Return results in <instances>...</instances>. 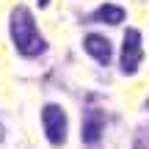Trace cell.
<instances>
[{"instance_id":"6da1fadb","label":"cell","mask_w":149,"mask_h":149,"mask_svg":"<svg viewBox=\"0 0 149 149\" xmlns=\"http://www.w3.org/2000/svg\"><path fill=\"white\" fill-rule=\"evenodd\" d=\"M8 33H11V44L22 58H36L47 50V39L39 33L36 19H33L31 8L25 6H14L8 17Z\"/></svg>"},{"instance_id":"7a4b0ae2","label":"cell","mask_w":149,"mask_h":149,"mask_svg":"<svg viewBox=\"0 0 149 149\" xmlns=\"http://www.w3.org/2000/svg\"><path fill=\"white\" fill-rule=\"evenodd\" d=\"M42 127H44V138L53 146H61L66 141V113L61 105L47 102L42 108Z\"/></svg>"},{"instance_id":"3957f363","label":"cell","mask_w":149,"mask_h":149,"mask_svg":"<svg viewBox=\"0 0 149 149\" xmlns=\"http://www.w3.org/2000/svg\"><path fill=\"white\" fill-rule=\"evenodd\" d=\"M141 58H144V47H141V33L135 28H127L124 31V42H122V72L124 74H135V69L141 66Z\"/></svg>"},{"instance_id":"277c9868","label":"cell","mask_w":149,"mask_h":149,"mask_svg":"<svg viewBox=\"0 0 149 149\" xmlns=\"http://www.w3.org/2000/svg\"><path fill=\"white\" fill-rule=\"evenodd\" d=\"M83 50L97 61V64H102V66L111 64L113 47H111V42H108L102 33H86V39H83Z\"/></svg>"},{"instance_id":"5b68a950","label":"cell","mask_w":149,"mask_h":149,"mask_svg":"<svg viewBox=\"0 0 149 149\" xmlns=\"http://www.w3.org/2000/svg\"><path fill=\"white\" fill-rule=\"evenodd\" d=\"M102 127H105V116L100 108H91L83 116V144L86 146H97L102 138Z\"/></svg>"},{"instance_id":"8992f818","label":"cell","mask_w":149,"mask_h":149,"mask_svg":"<svg viewBox=\"0 0 149 149\" xmlns=\"http://www.w3.org/2000/svg\"><path fill=\"white\" fill-rule=\"evenodd\" d=\"M94 19L105 22V25H119V22H124V8L122 6H113V3H105L94 11Z\"/></svg>"},{"instance_id":"52a82bcc","label":"cell","mask_w":149,"mask_h":149,"mask_svg":"<svg viewBox=\"0 0 149 149\" xmlns=\"http://www.w3.org/2000/svg\"><path fill=\"white\" fill-rule=\"evenodd\" d=\"M133 149H149V135H138L135 144H133Z\"/></svg>"},{"instance_id":"ba28073f","label":"cell","mask_w":149,"mask_h":149,"mask_svg":"<svg viewBox=\"0 0 149 149\" xmlns=\"http://www.w3.org/2000/svg\"><path fill=\"white\" fill-rule=\"evenodd\" d=\"M36 3H39V8H47V3H50V0H36Z\"/></svg>"},{"instance_id":"9c48e42d","label":"cell","mask_w":149,"mask_h":149,"mask_svg":"<svg viewBox=\"0 0 149 149\" xmlns=\"http://www.w3.org/2000/svg\"><path fill=\"white\" fill-rule=\"evenodd\" d=\"M0 138H3V127H0Z\"/></svg>"}]
</instances>
